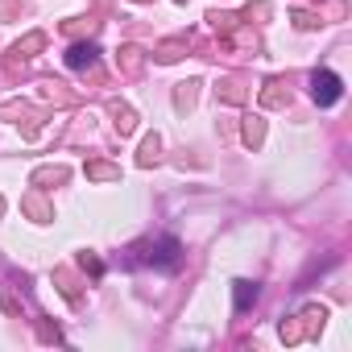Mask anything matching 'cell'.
<instances>
[{"label": "cell", "instance_id": "obj_1", "mask_svg": "<svg viewBox=\"0 0 352 352\" xmlns=\"http://www.w3.org/2000/svg\"><path fill=\"white\" fill-rule=\"evenodd\" d=\"M323 319H327V307H307V311H298L294 319L282 323V340H286V344H298V340L315 336V331L323 327Z\"/></svg>", "mask_w": 352, "mask_h": 352}, {"label": "cell", "instance_id": "obj_2", "mask_svg": "<svg viewBox=\"0 0 352 352\" xmlns=\"http://www.w3.org/2000/svg\"><path fill=\"white\" fill-rule=\"evenodd\" d=\"M145 257H137V261H145V265H153V270H179L183 265V245L174 241V236H162V241H145Z\"/></svg>", "mask_w": 352, "mask_h": 352}, {"label": "cell", "instance_id": "obj_3", "mask_svg": "<svg viewBox=\"0 0 352 352\" xmlns=\"http://www.w3.org/2000/svg\"><path fill=\"white\" fill-rule=\"evenodd\" d=\"M0 116H5V120H13V124H21L25 120V137H38V129H42V120H46V112L42 108H34V104H0Z\"/></svg>", "mask_w": 352, "mask_h": 352}, {"label": "cell", "instance_id": "obj_4", "mask_svg": "<svg viewBox=\"0 0 352 352\" xmlns=\"http://www.w3.org/2000/svg\"><path fill=\"white\" fill-rule=\"evenodd\" d=\"M340 91H344V83H340L336 71H315V75H311V96H315L319 108H331V104L340 100Z\"/></svg>", "mask_w": 352, "mask_h": 352}, {"label": "cell", "instance_id": "obj_5", "mask_svg": "<svg viewBox=\"0 0 352 352\" xmlns=\"http://www.w3.org/2000/svg\"><path fill=\"white\" fill-rule=\"evenodd\" d=\"M67 67H71V71L100 75V50H96V42H75V46L67 50Z\"/></svg>", "mask_w": 352, "mask_h": 352}, {"label": "cell", "instance_id": "obj_6", "mask_svg": "<svg viewBox=\"0 0 352 352\" xmlns=\"http://www.w3.org/2000/svg\"><path fill=\"white\" fill-rule=\"evenodd\" d=\"M46 50V34L42 30H34V34H25L9 54H13V63H25V58H34V54H42Z\"/></svg>", "mask_w": 352, "mask_h": 352}, {"label": "cell", "instance_id": "obj_7", "mask_svg": "<svg viewBox=\"0 0 352 352\" xmlns=\"http://www.w3.org/2000/svg\"><path fill=\"white\" fill-rule=\"evenodd\" d=\"M108 116H112V124H116L120 137H129V133L137 129V112H133L129 104H120V100H108Z\"/></svg>", "mask_w": 352, "mask_h": 352}, {"label": "cell", "instance_id": "obj_8", "mask_svg": "<svg viewBox=\"0 0 352 352\" xmlns=\"http://www.w3.org/2000/svg\"><path fill=\"white\" fill-rule=\"evenodd\" d=\"M199 79H187V83H179V87H174V108H179V112H191L195 108V100H199Z\"/></svg>", "mask_w": 352, "mask_h": 352}, {"label": "cell", "instance_id": "obj_9", "mask_svg": "<svg viewBox=\"0 0 352 352\" xmlns=\"http://www.w3.org/2000/svg\"><path fill=\"white\" fill-rule=\"evenodd\" d=\"M67 179H71V170H67V166H38L30 183H34V187H50V183H58V187H63Z\"/></svg>", "mask_w": 352, "mask_h": 352}, {"label": "cell", "instance_id": "obj_10", "mask_svg": "<svg viewBox=\"0 0 352 352\" xmlns=\"http://www.w3.org/2000/svg\"><path fill=\"white\" fill-rule=\"evenodd\" d=\"M116 63H120V71H124V75H141V67H145V54H141V46H120Z\"/></svg>", "mask_w": 352, "mask_h": 352}, {"label": "cell", "instance_id": "obj_11", "mask_svg": "<svg viewBox=\"0 0 352 352\" xmlns=\"http://www.w3.org/2000/svg\"><path fill=\"white\" fill-rule=\"evenodd\" d=\"M261 104H265V108H286V104H290L286 83H282V79H270V83H265V91H261Z\"/></svg>", "mask_w": 352, "mask_h": 352}, {"label": "cell", "instance_id": "obj_12", "mask_svg": "<svg viewBox=\"0 0 352 352\" xmlns=\"http://www.w3.org/2000/svg\"><path fill=\"white\" fill-rule=\"evenodd\" d=\"M241 137H245V145H249V149H261V141H265V120H261V116H245Z\"/></svg>", "mask_w": 352, "mask_h": 352}, {"label": "cell", "instance_id": "obj_13", "mask_svg": "<svg viewBox=\"0 0 352 352\" xmlns=\"http://www.w3.org/2000/svg\"><path fill=\"white\" fill-rule=\"evenodd\" d=\"M21 208H25V212H30V216H34L38 224H46V220H54V208H50V204H46L42 195H38V191H30V195L21 199Z\"/></svg>", "mask_w": 352, "mask_h": 352}, {"label": "cell", "instance_id": "obj_14", "mask_svg": "<svg viewBox=\"0 0 352 352\" xmlns=\"http://www.w3.org/2000/svg\"><path fill=\"white\" fill-rule=\"evenodd\" d=\"M87 179L91 183H120V166H112V162H87Z\"/></svg>", "mask_w": 352, "mask_h": 352}, {"label": "cell", "instance_id": "obj_15", "mask_svg": "<svg viewBox=\"0 0 352 352\" xmlns=\"http://www.w3.org/2000/svg\"><path fill=\"white\" fill-rule=\"evenodd\" d=\"M157 157H162V137L149 133V137L141 141V149H137V166H157Z\"/></svg>", "mask_w": 352, "mask_h": 352}, {"label": "cell", "instance_id": "obj_16", "mask_svg": "<svg viewBox=\"0 0 352 352\" xmlns=\"http://www.w3.org/2000/svg\"><path fill=\"white\" fill-rule=\"evenodd\" d=\"M187 54V38H174V42H162L157 50H153V58L157 63H179Z\"/></svg>", "mask_w": 352, "mask_h": 352}, {"label": "cell", "instance_id": "obj_17", "mask_svg": "<svg viewBox=\"0 0 352 352\" xmlns=\"http://www.w3.org/2000/svg\"><path fill=\"white\" fill-rule=\"evenodd\" d=\"M216 91H220V100H224V104H245V100H249V91H245L236 79H224Z\"/></svg>", "mask_w": 352, "mask_h": 352}, {"label": "cell", "instance_id": "obj_18", "mask_svg": "<svg viewBox=\"0 0 352 352\" xmlns=\"http://www.w3.org/2000/svg\"><path fill=\"white\" fill-rule=\"evenodd\" d=\"M257 302V286L253 282H236V311H249Z\"/></svg>", "mask_w": 352, "mask_h": 352}, {"label": "cell", "instance_id": "obj_19", "mask_svg": "<svg viewBox=\"0 0 352 352\" xmlns=\"http://www.w3.org/2000/svg\"><path fill=\"white\" fill-rule=\"evenodd\" d=\"M54 282H58V290L67 294V302H75V307H79V290H75L71 274H67V270H54Z\"/></svg>", "mask_w": 352, "mask_h": 352}, {"label": "cell", "instance_id": "obj_20", "mask_svg": "<svg viewBox=\"0 0 352 352\" xmlns=\"http://www.w3.org/2000/svg\"><path fill=\"white\" fill-rule=\"evenodd\" d=\"M208 21H212L220 34H232V30L241 25V17H232V13H208Z\"/></svg>", "mask_w": 352, "mask_h": 352}, {"label": "cell", "instance_id": "obj_21", "mask_svg": "<svg viewBox=\"0 0 352 352\" xmlns=\"http://www.w3.org/2000/svg\"><path fill=\"white\" fill-rule=\"evenodd\" d=\"M91 30H96V21H91V17H87V21H79V17H75V21H63V34H67V38H79V34H91Z\"/></svg>", "mask_w": 352, "mask_h": 352}, {"label": "cell", "instance_id": "obj_22", "mask_svg": "<svg viewBox=\"0 0 352 352\" xmlns=\"http://www.w3.org/2000/svg\"><path fill=\"white\" fill-rule=\"evenodd\" d=\"M270 13H274V5H270V0H253V5L245 9V17H249V21H253V17H257V21H265Z\"/></svg>", "mask_w": 352, "mask_h": 352}, {"label": "cell", "instance_id": "obj_23", "mask_svg": "<svg viewBox=\"0 0 352 352\" xmlns=\"http://www.w3.org/2000/svg\"><path fill=\"white\" fill-rule=\"evenodd\" d=\"M294 25H298V30H315V25H319V17H315V13H307V9H294Z\"/></svg>", "mask_w": 352, "mask_h": 352}, {"label": "cell", "instance_id": "obj_24", "mask_svg": "<svg viewBox=\"0 0 352 352\" xmlns=\"http://www.w3.org/2000/svg\"><path fill=\"white\" fill-rule=\"evenodd\" d=\"M79 265H83V270H91V274H96V278H100V274H104V265H100V261H96V257H87V253H83V257H79Z\"/></svg>", "mask_w": 352, "mask_h": 352}, {"label": "cell", "instance_id": "obj_25", "mask_svg": "<svg viewBox=\"0 0 352 352\" xmlns=\"http://www.w3.org/2000/svg\"><path fill=\"white\" fill-rule=\"evenodd\" d=\"M17 13V0H0V21H9Z\"/></svg>", "mask_w": 352, "mask_h": 352}, {"label": "cell", "instance_id": "obj_26", "mask_svg": "<svg viewBox=\"0 0 352 352\" xmlns=\"http://www.w3.org/2000/svg\"><path fill=\"white\" fill-rule=\"evenodd\" d=\"M38 331H42V340H63L58 327H50V323H38Z\"/></svg>", "mask_w": 352, "mask_h": 352}, {"label": "cell", "instance_id": "obj_27", "mask_svg": "<svg viewBox=\"0 0 352 352\" xmlns=\"http://www.w3.org/2000/svg\"><path fill=\"white\" fill-rule=\"evenodd\" d=\"M133 5H149V0H133Z\"/></svg>", "mask_w": 352, "mask_h": 352}, {"label": "cell", "instance_id": "obj_28", "mask_svg": "<svg viewBox=\"0 0 352 352\" xmlns=\"http://www.w3.org/2000/svg\"><path fill=\"white\" fill-rule=\"evenodd\" d=\"M0 216H5V199H0Z\"/></svg>", "mask_w": 352, "mask_h": 352}, {"label": "cell", "instance_id": "obj_29", "mask_svg": "<svg viewBox=\"0 0 352 352\" xmlns=\"http://www.w3.org/2000/svg\"><path fill=\"white\" fill-rule=\"evenodd\" d=\"M174 5H187V0H174Z\"/></svg>", "mask_w": 352, "mask_h": 352}]
</instances>
